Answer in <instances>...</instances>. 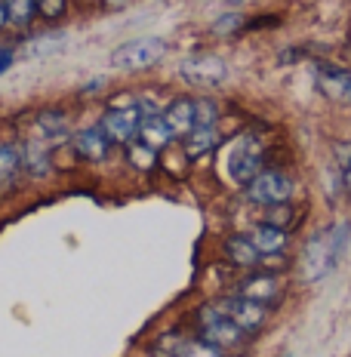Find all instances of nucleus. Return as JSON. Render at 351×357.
Wrapping results in <instances>:
<instances>
[{
  "instance_id": "obj_24",
  "label": "nucleus",
  "mask_w": 351,
  "mask_h": 357,
  "mask_svg": "<svg viewBox=\"0 0 351 357\" xmlns=\"http://www.w3.org/2000/svg\"><path fill=\"white\" fill-rule=\"evenodd\" d=\"M222 105L213 96H194V126H219Z\"/></svg>"
},
{
  "instance_id": "obj_14",
  "label": "nucleus",
  "mask_w": 351,
  "mask_h": 357,
  "mask_svg": "<svg viewBox=\"0 0 351 357\" xmlns=\"http://www.w3.org/2000/svg\"><path fill=\"white\" fill-rule=\"evenodd\" d=\"M160 117L167 123L170 136L185 139L194 130V96H173L160 105Z\"/></svg>"
},
{
  "instance_id": "obj_5",
  "label": "nucleus",
  "mask_w": 351,
  "mask_h": 357,
  "mask_svg": "<svg viewBox=\"0 0 351 357\" xmlns=\"http://www.w3.org/2000/svg\"><path fill=\"white\" fill-rule=\"evenodd\" d=\"M179 80L197 89H216L228 84V62L213 53H197V56H185L179 62Z\"/></svg>"
},
{
  "instance_id": "obj_35",
  "label": "nucleus",
  "mask_w": 351,
  "mask_h": 357,
  "mask_svg": "<svg viewBox=\"0 0 351 357\" xmlns=\"http://www.w3.org/2000/svg\"><path fill=\"white\" fill-rule=\"evenodd\" d=\"M145 357H160V354H145Z\"/></svg>"
},
{
  "instance_id": "obj_22",
  "label": "nucleus",
  "mask_w": 351,
  "mask_h": 357,
  "mask_svg": "<svg viewBox=\"0 0 351 357\" xmlns=\"http://www.w3.org/2000/svg\"><path fill=\"white\" fill-rule=\"evenodd\" d=\"M3 6H6V25L10 28L25 31V28L34 25V19H37L34 0H3Z\"/></svg>"
},
{
  "instance_id": "obj_23",
  "label": "nucleus",
  "mask_w": 351,
  "mask_h": 357,
  "mask_svg": "<svg viewBox=\"0 0 351 357\" xmlns=\"http://www.w3.org/2000/svg\"><path fill=\"white\" fill-rule=\"evenodd\" d=\"M351 243V219H339L336 225H330V271L342 262Z\"/></svg>"
},
{
  "instance_id": "obj_28",
  "label": "nucleus",
  "mask_w": 351,
  "mask_h": 357,
  "mask_svg": "<svg viewBox=\"0 0 351 357\" xmlns=\"http://www.w3.org/2000/svg\"><path fill=\"white\" fill-rule=\"evenodd\" d=\"M37 16L47 22H62L68 16V0H34Z\"/></svg>"
},
{
  "instance_id": "obj_20",
  "label": "nucleus",
  "mask_w": 351,
  "mask_h": 357,
  "mask_svg": "<svg viewBox=\"0 0 351 357\" xmlns=\"http://www.w3.org/2000/svg\"><path fill=\"white\" fill-rule=\"evenodd\" d=\"M65 47V34L62 31H47V34H37V37H28L25 43L16 50L22 59H47V56H56L59 50Z\"/></svg>"
},
{
  "instance_id": "obj_3",
  "label": "nucleus",
  "mask_w": 351,
  "mask_h": 357,
  "mask_svg": "<svg viewBox=\"0 0 351 357\" xmlns=\"http://www.w3.org/2000/svg\"><path fill=\"white\" fill-rule=\"evenodd\" d=\"M268 167L265 163V145L259 142L253 132H244L237 136L228 148V158H225V173L228 182L237 185V188H246L262 169Z\"/></svg>"
},
{
  "instance_id": "obj_25",
  "label": "nucleus",
  "mask_w": 351,
  "mask_h": 357,
  "mask_svg": "<svg viewBox=\"0 0 351 357\" xmlns=\"http://www.w3.org/2000/svg\"><path fill=\"white\" fill-rule=\"evenodd\" d=\"M237 31H246V16H241V13H225L222 19H216L210 25V34L213 37H231Z\"/></svg>"
},
{
  "instance_id": "obj_6",
  "label": "nucleus",
  "mask_w": 351,
  "mask_h": 357,
  "mask_svg": "<svg viewBox=\"0 0 351 357\" xmlns=\"http://www.w3.org/2000/svg\"><path fill=\"white\" fill-rule=\"evenodd\" d=\"M231 293L244 296V299L262 305V308L274 311L281 308V302L287 299V287H283V274H274V271H262V268H256V271H250L246 278H241L234 284Z\"/></svg>"
},
{
  "instance_id": "obj_13",
  "label": "nucleus",
  "mask_w": 351,
  "mask_h": 357,
  "mask_svg": "<svg viewBox=\"0 0 351 357\" xmlns=\"http://www.w3.org/2000/svg\"><path fill=\"white\" fill-rule=\"evenodd\" d=\"M19 158H22V176H25V182L28 178L43 182V178H50L56 173V160L43 139H25V142H19Z\"/></svg>"
},
{
  "instance_id": "obj_29",
  "label": "nucleus",
  "mask_w": 351,
  "mask_h": 357,
  "mask_svg": "<svg viewBox=\"0 0 351 357\" xmlns=\"http://www.w3.org/2000/svg\"><path fill=\"white\" fill-rule=\"evenodd\" d=\"M16 59H19V53H16V47H10V43H0V77H3L6 71L16 65Z\"/></svg>"
},
{
  "instance_id": "obj_10",
  "label": "nucleus",
  "mask_w": 351,
  "mask_h": 357,
  "mask_svg": "<svg viewBox=\"0 0 351 357\" xmlns=\"http://www.w3.org/2000/svg\"><path fill=\"white\" fill-rule=\"evenodd\" d=\"M99 126L102 132L111 139V145H121V148H130L133 142H139V130H142V114H139V105L133 108H105L99 117Z\"/></svg>"
},
{
  "instance_id": "obj_21",
  "label": "nucleus",
  "mask_w": 351,
  "mask_h": 357,
  "mask_svg": "<svg viewBox=\"0 0 351 357\" xmlns=\"http://www.w3.org/2000/svg\"><path fill=\"white\" fill-rule=\"evenodd\" d=\"M139 142L148 145L151 151H160V148H167L170 142H173V136H170V130H167V123H163L160 111H154V114H142Z\"/></svg>"
},
{
  "instance_id": "obj_11",
  "label": "nucleus",
  "mask_w": 351,
  "mask_h": 357,
  "mask_svg": "<svg viewBox=\"0 0 351 357\" xmlns=\"http://www.w3.org/2000/svg\"><path fill=\"white\" fill-rule=\"evenodd\" d=\"M315 86L333 105H351V71L333 62H318L315 68Z\"/></svg>"
},
{
  "instance_id": "obj_26",
  "label": "nucleus",
  "mask_w": 351,
  "mask_h": 357,
  "mask_svg": "<svg viewBox=\"0 0 351 357\" xmlns=\"http://www.w3.org/2000/svg\"><path fill=\"white\" fill-rule=\"evenodd\" d=\"M126 160H130L133 167L154 169V167H158V160H160V154H158V151H151V148L142 145V142H133L130 148H126Z\"/></svg>"
},
{
  "instance_id": "obj_18",
  "label": "nucleus",
  "mask_w": 351,
  "mask_h": 357,
  "mask_svg": "<svg viewBox=\"0 0 351 357\" xmlns=\"http://www.w3.org/2000/svg\"><path fill=\"white\" fill-rule=\"evenodd\" d=\"M25 182L22 176L19 142H0V195H13Z\"/></svg>"
},
{
  "instance_id": "obj_8",
  "label": "nucleus",
  "mask_w": 351,
  "mask_h": 357,
  "mask_svg": "<svg viewBox=\"0 0 351 357\" xmlns=\"http://www.w3.org/2000/svg\"><path fill=\"white\" fill-rule=\"evenodd\" d=\"M330 274V228H320L305 241L302 256H299V278L305 284L324 280Z\"/></svg>"
},
{
  "instance_id": "obj_1",
  "label": "nucleus",
  "mask_w": 351,
  "mask_h": 357,
  "mask_svg": "<svg viewBox=\"0 0 351 357\" xmlns=\"http://www.w3.org/2000/svg\"><path fill=\"white\" fill-rule=\"evenodd\" d=\"M194 330H197V336L204 339L207 345H213L216 351H222V354L241 351V348H246V342H250V336H246L216 302H207V305H200V308H194Z\"/></svg>"
},
{
  "instance_id": "obj_9",
  "label": "nucleus",
  "mask_w": 351,
  "mask_h": 357,
  "mask_svg": "<svg viewBox=\"0 0 351 357\" xmlns=\"http://www.w3.org/2000/svg\"><path fill=\"white\" fill-rule=\"evenodd\" d=\"M216 305H219V308L225 311L231 321L241 326L246 336H259V333L268 326V317H271V311H268V308H262V305H256V302H250V299H244V296H237V293L219 296Z\"/></svg>"
},
{
  "instance_id": "obj_27",
  "label": "nucleus",
  "mask_w": 351,
  "mask_h": 357,
  "mask_svg": "<svg viewBox=\"0 0 351 357\" xmlns=\"http://www.w3.org/2000/svg\"><path fill=\"white\" fill-rule=\"evenodd\" d=\"M293 219H296V206L293 204H274V206H265V215L262 222H271L278 228H293Z\"/></svg>"
},
{
  "instance_id": "obj_31",
  "label": "nucleus",
  "mask_w": 351,
  "mask_h": 357,
  "mask_svg": "<svg viewBox=\"0 0 351 357\" xmlns=\"http://www.w3.org/2000/svg\"><path fill=\"white\" fill-rule=\"evenodd\" d=\"M99 89H105V77H93L87 86L77 89V96H89V93H99Z\"/></svg>"
},
{
  "instance_id": "obj_7",
  "label": "nucleus",
  "mask_w": 351,
  "mask_h": 357,
  "mask_svg": "<svg viewBox=\"0 0 351 357\" xmlns=\"http://www.w3.org/2000/svg\"><path fill=\"white\" fill-rule=\"evenodd\" d=\"M68 142H71V151H74V158H77V163H89V167H102V163H108L111 154H114V145H111V139L102 132L99 123L74 130Z\"/></svg>"
},
{
  "instance_id": "obj_4",
  "label": "nucleus",
  "mask_w": 351,
  "mask_h": 357,
  "mask_svg": "<svg viewBox=\"0 0 351 357\" xmlns=\"http://www.w3.org/2000/svg\"><path fill=\"white\" fill-rule=\"evenodd\" d=\"M244 195L250 204L256 206H274V204H290L296 197V178L283 167H265L262 173L253 178L244 188Z\"/></svg>"
},
{
  "instance_id": "obj_12",
  "label": "nucleus",
  "mask_w": 351,
  "mask_h": 357,
  "mask_svg": "<svg viewBox=\"0 0 351 357\" xmlns=\"http://www.w3.org/2000/svg\"><path fill=\"white\" fill-rule=\"evenodd\" d=\"M154 354L160 357H225L222 351H216L213 345H207L200 336H188L182 330H170L163 333L154 345Z\"/></svg>"
},
{
  "instance_id": "obj_30",
  "label": "nucleus",
  "mask_w": 351,
  "mask_h": 357,
  "mask_svg": "<svg viewBox=\"0 0 351 357\" xmlns=\"http://www.w3.org/2000/svg\"><path fill=\"white\" fill-rule=\"evenodd\" d=\"M351 163V142H342V145H336V169H345Z\"/></svg>"
},
{
  "instance_id": "obj_19",
  "label": "nucleus",
  "mask_w": 351,
  "mask_h": 357,
  "mask_svg": "<svg viewBox=\"0 0 351 357\" xmlns=\"http://www.w3.org/2000/svg\"><path fill=\"white\" fill-rule=\"evenodd\" d=\"M246 237L256 243L259 252H287L290 241H293V234H290L287 228H278V225H271V222H256V225H250Z\"/></svg>"
},
{
  "instance_id": "obj_32",
  "label": "nucleus",
  "mask_w": 351,
  "mask_h": 357,
  "mask_svg": "<svg viewBox=\"0 0 351 357\" xmlns=\"http://www.w3.org/2000/svg\"><path fill=\"white\" fill-rule=\"evenodd\" d=\"M339 178H342V191H345V195H351V163L339 173Z\"/></svg>"
},
{
  "instance_id": "obj_17",
  "label": "nucleus",
  "mask_w": 351,
  "mask_h": 357,
  "mask_svg": "<svg viewBox=\"0 0 351 357\" xmlns=\"http://www.w3.org/2000/svg\"><path fill=\"white\" fill-rule=\"evenodd\" d=\"M182 142V154L185 160L194 163L200 158H207V154H213L216 148L222 145V130L219 126H194L185 139H179Z\"/></svg>"
},
{
  "instance_id": "obj_2",
  "label": "nucleus",
  "mask_w": 351,
  "mask_h": 357,
  "mask_svg": "<svg viewBox=\"0 0 351 357\" xmlns=\"http://www.w3.org/2000/svg\"><path fill=\"white\" fill-rule=\"evenodd\" d=\"M170 53V43L167 37H136V40H126L121 47L111 50L108 62L114 71H126V74H136V71H148L154 65H160Z\"/></svg>"
},
{
  "instance_id": "obj_15",
  "label": "nucleus",
  "mask_w": 351,
  "mask_h": 357,
  "mask_svg": "<svg viewBox=\"0 0 351 357\" xmlns=\"http://www.w3.org/2000/svg\"><path fill=\"white\" fill-rule=\"evenodd\" d=\"M34 130L37 136L43 139V142H65V139H71V121H68V111L56 108V105H47V108H37L34 111Z\"/></svg>"
},
{
  "instance_id": "obj_16",
  "label": "nucleus",
  "mask_w": 351,
  "mask_h": 357,
  "mask_svg": "<svg viewBox=\"0 0 351 357\" xmlns=\"http://www.w3.org/2000/svg\"><path fill=\"white\" fill-rule=\"evenodd\" d=\"M222 252H225L228 262L234 268H241V271H256V268L262 265V252L256 250V243L246 234H228L225 241H222Z\"/></svg>"
},
{
  "instance_id": "obj_34",
  "label": "nucleus",
  "mask_w": 351,
  "mask_h": 357,
  "mask_svg": "<svg viewBox=\"0 0 351 357\" xmlns=\"http://www.w3.org/2000/svg\"><path fill=\"white\" fill-rule=\"evenodd\" d=\"M108 6H121V3H126V0H105Z\"/></svg>"
},
{
  "instance_id": "obj_33",
  "label": "nucleus",
  "mask_w": 351,
  "mask_h": 357,
  "mask_svg": "<svg viewBox=\"0 0 351 357\" xmlns=\"http://www.w3.org/2000/svg\"><path fill=\"white\" fill-rule=\"evenodd\" d=\"M6 28V6H3V0H0V31Z\"/></svg>"
},
{
  "instance_id": "obj_36",
  "label": "nucleus",
  "mask_w": 351,
  "mask_h": 357,
  "mask_svg": "<svg viewBox=\"0 0 351 357\" xmlns=\"http://www.w3.org/2000/svg\"><path fill=\"white\" fill-rule=\"evenodd\" d=\"M281 357H290V354H281Z\"/></svg>"
}]
</instances>
